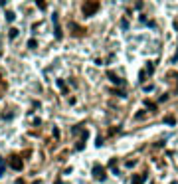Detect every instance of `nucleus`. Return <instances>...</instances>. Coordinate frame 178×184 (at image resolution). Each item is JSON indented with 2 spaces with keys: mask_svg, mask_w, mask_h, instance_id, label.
<instances>
[{
  "mask_svg": "<svg viewBox=\"0 0 178 184\" xmlns=\"http://www.w3.org/2000/svg\"><path fill=\"white\" fill-rule=\"evenodd\" d=\"M8 164L12 166L14 170H22L24 168V162H22V158L18 157V154H10L8 157Z\"/></svg>",
  "mask_w": 178,
  "mask_h": 184,
  "instance_id": "obj_1",
  "label": "nucleus"
},
{
  "mask_svg": "<svg viewBox=\"0 0 178 184\" xmlns=\"http://www.w3.org/2000/svg\"><path fill=\"white\" fill-rule=\"evenodd\" d=\"M14 117H16V111H14V109H6V111H2V119H4V121H10V119H14Z\"/></svg>",
  "mask_w": 178,
  "mask_h": 184,
  "instance_id": "obj_2",
  "label": "nucleus"
},
{
  "mask_svg": "<svg viewBox=\"0 0 178 184\" xmlns=\"http://www.w3.org/2000/svg\"><path fill=\"white\" fill-rule=\"evenodd\" d=\"M14 18H16V14L8 10V12H6V20H8V22H14Z\"/></svg>",
  "mask_w": 178,
  "mask_h": 184,
  "instance_id": "obj_3",
  "label": "nucleus"
},
{
  "mask_svg": "<svg viewBox=\"0 0 178 184\" xmlns=\"http://www.w3.org/2000/svg\"><path fill=\"white\" fill-rule=\"evenodd\" d=\"M36 46H38V42H36V40H34V38H32V40H30V42H28V48H30V49H34V48H36Z\"/></svg>",
  "mask_w": 178,
  "mask_h": 184,
  "instance_id": "obj_4",
  "label": "nucleus"
},
{
  "mask_svg": "<svg viewBox=\"0 0 178 184\" xmlns=\"http://www.w3.org/2000/svg\"><path fill=\"white\" fill-rule=\"evenodd\" d=\"M18 36V30L16 28H12V30H10V38H16Z\"/></svg>",
  "mask_w": 178,
  "mask_h": 184,
  "instance_id": "obj_5",
  "label": "nucleus"
},
{
  "mask_svg": "<svg viewBox=\"0 0 178 184\" xmlns=\"http://www.w3.org/2000/svg\"><path fill=\"white\" fill-rule=\"evenodd\" d=\"M4 170H6V166L2 164V166H0V178H2V176H4Z\"/></svg>",
  "mask_w": 178,
  "mask_h": 184,
  "instance_id": "obj_6",
  "label": "nucleus"
},
{
  "mask_svg": "<svg viewBox=\"0 0 178 184\" xmlns=\"http://www.w3.org/2000/svg\"><path fill=\"white\" fill-rule=\"evenodd\" d=\"M16 184H24V180H18V182H16Z\"/></svg>",
  "mask_w": 178,
  "mask_h": 184,
  "instance_id": "obj_7",
  "label": "nucleus"
},
{
  "mask_svg": "<svg viewBox=\"0 0 178 184\" xmlns=\"http://www.w3.org/2000/svg\"><path fill=\"white\" fill-rule=\"evenodd\" d=\"M2 164H4V160H2V158H0V166H2Z\"/></svg>",
  "mask_w": 178,
  "mask_h": 184,
  "instance_id": "obj_8",
  "label": "nucleus"
}]
</instances>
